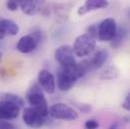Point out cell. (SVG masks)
<instances>
[{"instance_id":"cell-8","label":"cell","mask_w":130,"mask_h":129,"mask_svg":"<svg viewBox=\"0 0 130 129\" xmlns=\"http://www.w3.org/2000/svg\"><path fill=\"white\" fill-rule=\"evenodd\" d=\"M22 119L23 122L28 127H32V128H38L42 126L45 121V117H43L37 110H35L31 106L24 108Z\"/></svg>"},{"instance_id":"cell-9","label":"cell","mask_w":130,"mask_h":129,"mask_svg":"<svg viewBox=\"0 0 130 129\" xmlns=\"http://www.w3.org/2000/svg\"><path fill=\"white\" fill-rule=\"evenodd\" d=\"M20 107L8 102L0 100V120H13L18 117Z\"/></svg>"},{"instance_id":"cell-11","label":"cell","mask_w":130,"mask_h":129,"mask_svg":"<svg viewBox=\"0 0 130 129\" xmlns=\"http://www.w3.org/2000/svg\"><path fill=\"white\" fill-rule=\"evenodd\" d=\"M44 3V0H20L19 7L24 14L32 16L42 11Z\"/></svg>"},{"instance_id":"cell-25","label":"cell","mask_w":130,"mask_h":129,"mask_svg":"<svg viewBox=\"0 0 130 129\" xmlns=\"http://www.w3.org/2000/svg\"><path fill=\"white\" fill-rule=\"evenodd\" d=\"M128 15L130 16V9H129V11H128Z\"/></svg>"},{"instance_id":"cell-19","label":"cell","mask_w":130,"mask_h":129,"mask_svg":"<svg viewBox=\"0 0 130 129\" xmlns=\"http://www.w3.org/2000/svg\"><path fill=\"white\" fill-rule=\"evenodd\" d=\"M85 127L88 129H96L99 127V123H98L96 120L91 119V120L86 121V123H85Z\"/></svg>"},{"instance_id":"cell-22","label":"cell","mask_w":130,"mask_h":129,"mask_svg":"<svg viewBox=\"0 0 130 129\" xmlns=\"http://www.w3.org/2000/svg\"><path fill=\"white\" fill-rule=\"evenodd\" d=\"M6 31H5V27H4V24H3V20L0 19V39H3L5 36H6Z\"/></svg>"},{"instance_id":"cell-5","label":"cell","mask_w":130,"mask_h":129,"mask_svg":"<svg viewBox=\"0 0 130 129\" xmlns=\"http://www.w3.org/2000/svg\"><path fill=\"white\" fill-rule=\"evenodd\" d=\"M50 116L59 120L72 121L76 120L79 114L73 107L65 103H57L50 108Z\"/></svg>"},{"instance_id":"cell-10","label":"cell","mask_w":130,"mask_h":129,"mask_svg":"<svg viewBox=\"0 0 130 129\" xmlns=\"http://www.w3.org/2000/svg\"><path fill=\"white\" fill-rule=\"evenodd\" d=\"M38 84L41 89L47 94H53L56 90V79L47 70H41L38 73Z\"/></svg>"},{"instance_id":"cell-2","label":"cell","mask_w":130,"mask_h":129,"mask_svg":"<svg viewBox=\"0 0 130 129\" xmlns=\"http://www.w3.org/2000/svg\"><path fill=\"white\" fill-rule=\"evenodd\" d=\"M26 100L28 104L37 110L43 117L50 115V108L46 102V99L41 91V87L38 84H32L26 93Z\"/></svg>"},{"instance_id":"cell-16","label":"cell","mask_w":130,"mask_h":129,"mask_svg":"<svg viewBox=\"0 0 130 129\" xmlns=\"http://www.w3.org/2000/svg\"><path fill=\"white\" fill-rule=\"evenodd\" d=\"M3 20V24L5 27V31L6 34L8 35H16L19 31V26L17 25V23L11 19H2Z\"/></svg>"},{"instance_id":"cell-12","label":"cell","mask_w":130,"mask_h":129,"mask_svg":"<svg viewBox=\"0 0 130 129\" xmlns=\"http://www.w3.org/2000/svg\"><path fill=\"white\" fill-rule=\"evenodd\" d=\"M108 5H109V0H86L84 5L79 7L78 14L80 16H83L91 11L106 8Z\"/></svg>"},{"instance_id":"cell-6","label":"cell","mask_w":130,"mask_h":129,"mask_svg":"<svg viewBox=\"0 0 130 129\" xmlns=\"http://www.w3.org/2000/svg\"><path fill=\"white\" fill-rule=\"evenodd\" d=\"M117 31L115 19L109 17L104 19L98 25V38L101 41H111Z\"/></svg>"},{"instance_id":"cell-13","label":"cell","mask_w":130,"mask_h":129,"mask_svg":"<svg viewBox=\"0 0 130 129\" xmlns=\"http://www.w3.org/2000/svg\"><path fill=\"white\" fill-rule=\"evenodd\" d=\"M108 52L106 50H100L97 53L88 61H84L85 64H87L89 71L91 70H96V69H100L102 68L105 63L108 60Z\"/></svg>"},{"instance_id":"cell-24","label":"cell","mask_w":130,"mask_h":129,"mask_svg":"<svg viewBox=\"0 0 130 129\" xmlns=\"http://www.w3.org/2000/svg\"><path fill=\"white\" fill-rule=\"evenodd\" d=\"M1 61H2V55H1V53H0V63H1Z\"/></svg>"},{"instance_id":"cell-23","label":"cell","mask_w":130,"mask_h":129,"mask_svg":"<svg viewBox=\"0 0 130 129\" xmlns=\"http://www.w3.org/2000/svg\"><path fill=\"white\" fill-rule=\"evenodd\" d=\"M79 109H80L82 112H84V113H90V111L92 110L91 106H89V105H87V104H83V105L79 106Z\"/></svg>"},{"instance_id":"cell-3","label":"cell","mask_w":130,"mask_h":129,"mask_svg":"<svg viewBox=\"0 0 130 129\" xmlns=\"http://www.w3.org/2000/svg\"><path fill=\"white\" fill-rule=\"evenodd\" d=\"M95 47H96V38L90 35L88 32L79 35L73 44L74 54L79 58L90 56L94 52Z\"/></svg>"},{"instance_id":"cell-20","label":"cell","mask_w":130,"mask_h":129,"mask_svg":"<svg viewBox=\"0 0 130 129\" xmlns=\"http://www.w3.org/2000/svg\"><path fill=\"white\" fill-rule=\"evenodd\" d=\"M14 128V125L7 122L6 120H3V121H0V129H13Z\"/></svg>"},{"instance_id":"cell-1","label":"cell","mask_w":130,"mask_h":129,"mask_svg":"<svg viewBox=\"0 0 130 129\" xmlns=\"http://www.w3.org/2000/svg\"><path fill=\"white\" fill-rule=\"evenodd\" d=\"M88 72L89 69L85 62L80 64L76 63L74 66L69 68H61L57 75V86L61 91L67 92L71 90L76 82L83 78Z\"/></svg>"},{"instance_id":"cell-14","label":"cell","mask_w":130,"mask_h":129,"mask_svg":"<svg viewBox=\"0 0 130 129\" xmlns=\"http://www.w3.org/2000/svg\"><path fill=\"white\" fill-rule=\"evenodd\" d=\"M127 34H128V30L125 27H120L119 29H117L115 36L111 40V46L114 49L119 47L123 42V40L125 39V37L127 36Z\"/></svg>"},{"instance_id":"cell-4","label":"cell","mask_w":130,"mask_h":129,"mask_svg":"<svg viewBox=\"0 0 130 129\" xmlns=\"http://www.w3.org/2000/svg\"><path fill=\"white\" fill-rule=\"evenodd\" d=\"M41 39V30L38 28H33L29 34L20 37V39L16 43V49L22 54H29L37 47Z\"/></svg>"},{"instance_id":"cell-15","label":"cell","mask_w":130,"mask_h":129,"mask_svg":"<svg viewBox=\"0 0 130 129\" xmlns=\"http://www.w3.org/2000/svg\"><path fill=\"white\" fill-rule=\"evenodd\" d=\"M0 100H3V101H8V102H11L17 106H19L20 108H22L24 106V100L21 98L20 96L16 95V94H13V93H1L0 94Z\"/></svg>"},{"instance_id":"cell-7","label":"cell","mask_w":130,"mask_h":129,"mask_svg":"<svg viewBox=\"0 0 130 129\" xmlns=\"http://www.w3.org/2000/svg\"><path fill=\"white\" fill-rule=\"evenodd\" d=\"M55 57L61 68H69L76 64L73 47L68 44L58 47L55 53Z\"/></svg>"},{"instance_id":"cell-18","label":"cell","mask_w":130,"mask_h":129,"mask_svg":"<svg viewBox=\"0 0 130 129\" xmlns=\"http://www.w3.org/2000/svg\"><path fill=\"white\" fill-rule=\"evenodd\" d=\"M19 2H20V0H7L6 7H7V9H9L11 11H15L19 7Z\"/></svg>"},{"instance_id":"cell-21","label":"cell","mask_w":130,"mask_h":129,"mask_svg":"<svg viewBox=\"0 0 130 129\" xmlns=\"http://www.w3.org/2000/svg\"><path fill=\"white\" fill-rule=\"evenodd\" d=\"M122 107H123L125 110L130 111V93L126 96V98H125V100H124V102H123V104H122Z\"/></svg>"},{"instance_id":"cell-17","label":"cell","mask_w":130,"mask_h":129,"mask_svg":"<svg viewBox=\"0 0 130 129\" xmlns=\"http://www.w3.org/2000/svg\"><path fill=\"white\" fill-rule=\"evenodd\" d=\"M100 77L103 80H114L118 77V70L114 66H109L102 72Z\"/></svg>"}]
</instances>
